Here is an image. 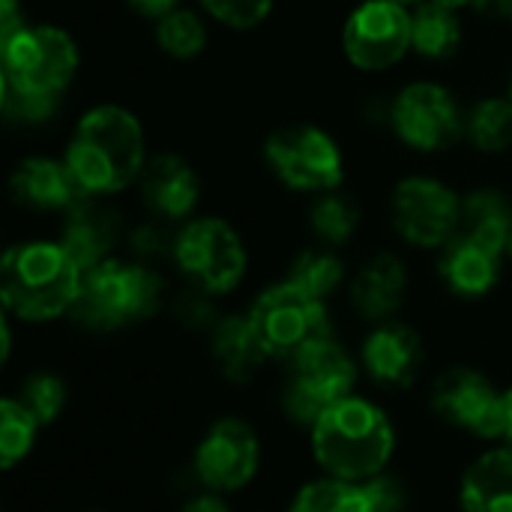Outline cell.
Masks as SVG:
<instances>
[{
	"label": "cell",
	"instance_id": "1",
	"mask_svg": "<svg viewBox=\"0 0 512 512\" xmlns=\"http://www.w3.org/2000/svg\"><path fill=\"white\" fill-rule=\"evenodd\" d=\"M60 153L84 195L123 201L153 153L150 126L135 105L96 99L75 111Z\"/></svg>",
	"mask_w": 512,
	"mask_h": 512
},
{
	"label": "cell",
	"instance_id": "2",
	"mask_svg": "<svg viewBox=\"0 0 512 512\" xmlns=\"http://www.w3.org/2000/svg\"><path fill=\"white\" fill-rule=\"evenodd\" d=\"M84 270L54 234L21 237L0 258V306L18 324L69 318L81 294Z\"/></svg>",
	"mask_w": 512,
	"mask_h": 512
},
{
	"label": "cell",
	"instance_id": "3",
	"mask_svg": "<svg viewBox=\"0 0 512 512\" xmlns=\"http://www.w3.org/2000/svg\"><path fill=\"white\" fill-rule=\"evenodd\" d=\"M84 72V45L72 27L33 18L0 39V96H27L69 105Z\"/></svg>",
	"mask_w": 512,
	"mask_h": 512
},
{
	"label": "cell",
	"instance_id": "4",
	"mask_svg": "<svg viewBox=\"0 0 512 512\" xmlns=\"http://www.w3.org/2000/svg\"><path fill=\"white\" fill-rule=\"evenodd\" d=\"M261 171L288 195L312 198L348 186L351 159L345 141L333 126L300 117L282 120L261 135L258 144Z\"/></svg>",
	"mask_w": 512,
	"mask_h": 512
},
{
	"label": "cell",
	"instance_id": "5",
	"mask_svg": "<svg viewBox=\"0 0 512 512\" xmlns=\"http://www.w3.org/2000/svg\"><path fill=\"white\" fill-rule=\"evenodd\" d=\"M309 435L312 459L321 474L351 483L384 474L396 453V426L390 414L357 393L327 408Z\"/></svg>",
	"mask_w": 512,
	"mask_h": 512
},
{
	"label": "cell",
	"instance_id": "6",
	"mask_svg": "<svg viewBox=\"0 0 512 512\" xmlns=\"http://www.w3.org/2000/svg\"><path fill=\"white\" fill-rule=\"evenodd\" d=\"M168 300L171 288L162 267L120 252L84 270L81 294L69 318L87 333L108 336L156 318L162 309H168Z\"/></svg>",
	"mask_w": 512,
	"mask_h": 512
},
{
	"label": "cell",
	"instance_id": "7",
	"mask_svg": "<svg viewBox=\"0 0 512 512\" xmlns=\"http://www.w3.org/2000/svg\"><path fill=\"white\" fill-rule=\"evenodd\" d=\"M468 99L441 75H411L387 90V138L408 156L441 159L465 147Z\"/></svg>",
	"mask_w": 512,
	"mask_h": 512
},
{
	"label": "cell",
	"instance_id": "8",
	"mask_svg": "<svg viewBox=\"0 0 512 512\" xmlns=\"http://www.w3.org/2000/svg\"><path fill=\"white\" fill-rule=\"evenodd\" d=\"M183 285H192L216 300L231 297L249 276L252 252L246 234L225 213L201 210L174 228L171 261Z\"/></svg>",
	"mask_w": 512,
	"mask_h": 512
},
{
	"label": "cell",
	"instance_id": "9",
	"mask_svg": "<svg viewBox=\"0 0 512 512\" xmlns=\"http://www.w3.org/2000/svg\"><path fill=\"white\" fill-rule=\"evenodd\" d=\"M384 210L405 249L438 255L462 228V186L438 171H402L387 186Z\"/></svg>",
	"mask_w": 512,
	"mask_h": 512
},
{
	"label": "cell",
	"instance_id": "10",
	"mask_svg": "<svg viewBox=\"0 0 512 512\" xmlns=\"http://www.w3.org/2000/svg\"><path fill=\"white\" fill-rule=\"evenodd\" d=\"M414 9L396 0H354L339 18V57L369 81L390 78L411 60Z\"/></svg>",
	"mask_w": 512,
	"mask_h": 512
},
{
	"label": "cell",
	"instance_id": "11",
	"mask_svg": "<svg viewBox=\"0 0 512 512\" xmlns=\"http://www.w3.org/2000/svg\"><path fill=\"white\" fill-rule=\"evenodd\" d=\"M360 381V357H354L336 333L306 345L285 363V378L279 390L282 414L300 426L312 429L327 408L354 396Z\"/></svg>",
	"mask_w": 512,
	"mask_h": 512
},
{
	"label": "cell",
	"instance_id": "12",
	"mask_svg": "<svg viewBox=\"0 0 512 512\" xmlns=\"http://www.w3.org/2000/svg\"><path fill=\"white\" fill-rule=\"evenodd\" d=\"M246 318L255 336L261 339L267 357L282 360V363H288L306 345L336 333L330 303L309 297L306 291L291 285L285 276L279 282L264 285L252 297Z\"/></svg>",
	"mask_w": 512,
	"mask_h": 512
},
{
	"label": "cell",
	"instance_id": "13",
	"mask_svg": "<svg viewBox=\"0 0 512 512\" xmlns=\"http://www.w3.org/2000/svg\"><path fill=\"white\" fill-rule=\"evenodd\" d=\"M207 183L198 162L177 147H153L135 189L132 201L141 216L165 222L171 228L189 222L204 210Z\"/></svg>",
	"mask_w": 512,
	"mask_h": 512
},
{
	"label": "cell",
	"instance_id": "14",
	"mask_svg": "<svg viewBox=\"0 0 512 512\" xmlns=\"http://www.w3.org/2000/svg\"><path fill=\"white\" fill-rule=\"evenodd\" d=\"M432 411L441 423L480 438V441H501L507 420V390L480 372L477 366H450L432 381Z\"/></svg>",
	"mask_w": 512,
	"mask_h": 512
},
{
	"label": "cell",
	"instance_id": "15",
	"mask_svg": "<svg viewBox=\"0 0 512 512\" xmlns=\"http://www.w3.org/2000/svg\"><path fill=\"white\" fill-rule=\"evenodd\" d=\"M261 468V438L243 417H219L201 435L192 471L201 489L231 495L246 489Z\"/></svg>",
	"mask_w": 512,
	"mask_h": 512
},
{
	"label": "cell",
	"instance_id": "16",
	"mask_svg": "<svg viewBox=\"0 0 512 512\" xmlns=\"http://www.w3.org/2000/svg\"><path fill=\"white\" fill-rule=\"evenodd\" d=\"M81 198L84 192L75 183L60 150H24L6 171V201L24 216L57 222Z\"/></svg>",
	"mask_w": 512,
	"mask_h": 512
},
{
	"label": "cell",
	"instance_id": "17",
	"mask_svg": "<svg viewBox=\"0 0 512 512\" xmlns=\"http://www.w3.org/2000/svg\"><path fill=\"white\" fill-rule=\"evenodd\" d=\"M129 225L132 219L123 201L84 195L72 210H66L54 222V237L78 261L81 270H90L123 252Z\"/></svg>",
	"mask_w": 512,
	"mask_h": 512
},
{
	"label": "cell",
	"instance_id": "18",
	"mask_svg": "<svg viewBox=\"0 0 512 512\" xmlns=\"http://www.w3.org/2000/svg\"><path fill=\"white\" fill-rule=\"evenodd\" d=\"M426 363V342L405 318L372 324L360 342V369L384 390H408Z\"/></svg>",
	"mask_w": 512,
	"mask_h": 512
},
{
	"label": "cell",
	"instance_id": "19",
	"mask_svg": "<svg viewBox=\"0 0 512 512\" xmlns=\"http://www.w3.org/2000/svg\"><path fill=\"white\" fill-rule=\"evenodd\" d=\"M345 294L354 315L369 327L399 318L411 297V264L396 249H375L351 270Z\"/></svg>",
	"mask_w": 512,
	"mask_h": 512
},
{
	"label": "cell",
	"instance_id": "20",
	"mask_svg": "<svg viewBox=\"0 0 512 512\" xmlns=\"http://www.w3.org/2000/svg\"><path fill=\"white\" fill-rule=\"evenodd\" d=\"M507 252L495 249L477 237L456 234L438 255H435V273L444 291L456 300L477 303L492 297L504 282Z\"/></svg>",
	"mask_w": 512,
	"mask_h": 512
},
{
	"label": "cell",
	"instance_id": "21",
	"mask_svg": "<svg viewBox=\"0 0 512 512\" xmlns=\"http://www.w3.org/2000/svg\"><path fill=\"white\" fill-rule=\"evenodd\" d=\"M468 15L444 9L432 0L414 6L411 57L426 66H450L468 48Z\"/></svg>",
	"mask_w": 512,
	"mask_h": 512
},
{
	"label": "cell",
	"instance_id": "22",
	"mask_svg": "<svg viewBox=\"0 0 512 512\" xmlns=\"http://www.w3.org/2000/svg\"><path fill=\"white\" fill-rule=\"evenodd\" d=\"M147 27H150V45L156 48V54L174 66H192L204 60L213 48V36L219 33L216 24L192 0L171 9L168 15H162L159 21Z\"/></svg>",
	"mask_w": 512,
	"mask_h": 512
},
{
	"label": "cell",
	"instance_id": "23",
	"mask_svg": "<svg viewBox=\"0 0 512 512\" xmlns=\"http://www.w3.org/2000/svg\"><path fill=\"white\" fill-rule=\"evenodd\" d=\"M207 345L219 375L231 384H249L270 360L246 312H222L216 327L207 333Z\"/></svg>",
	"mask_w": 512,
	"mask_h": 512
},
{
	"label": "cell",
	"instance_id": "24",
	"mask_svg": "<svg viewBox=\"0 0 512 512\" xmlns=\"http://www.w3.org/2000/svg\"><path fill=\"white\" fill-rule=\"evenodd\" d=\"M303 222H306L312 243H321V246L342 252L363 231L366 207L348 186H342V189L306 198L303 201Z\"/></svg>",
	"mask_w": 512,
	"mask_h": 512
},
{
	"label": "cell",
	"instance_id": "25",
	"mask_svg": "<svg viewBox=\"0 0 512 512\" xmlns=\"http://www.w3.org/2000/svg\"><path fill=\"white\" fill-rule=\"evenodd\" d=\"M462 512H512V444L480 453L459 480Z\"/></svg>",
	"mask_w": 512,
	"mask_h": 512
},
{
	"label": "cell",
	"instance_id": "26",
	"mask_svg": "<svg viewBox=\"0 0 512 512\" xmlns=\"http://www.w3.org/2000/svg\"><path fill=\"white\" fill-rule=\"evenodd\" d=\"M465 147L480 159H504L512 153V99L504 87L468 99Z\"/></svg>",
	"mask_w": 512,
	"mask_h": 512
},
{
	"label": "cell",
	"instance_id": "27",
	"mask_svg": "<svg viewBox=\"0 0 512 512\" xmlns=\"http://www.w3.org/2000/svg\"><path fill=\"white\" fill-rule=\"evenodd\" d=\"M512 225V192L498 180H477L462 189V234L507 252Z\"/></svg>",
	"mask_w": 512,
	"mask_h": 512
},
{
	"label": "cell",
	"instance_id": "28",
	"mask_svg": "<svg viewBox=\"0 0 512 512\" xmlns=\"http://www.w3.org/2000/svg\"><path fill=\"white\" fill-rule=\"evenodd\" d=\"M285 279L291 285H297L300 291H306L309 297L330 303L339 291L348 288L351 270L339 249H330L321 243H306L288 258Z\"/></svg>",
	"mask_w": 512,
	"mask_h": 512
},
{
	"label": "cell",
	"instance_id": "29",
	"mask_svg": "<svg viewBox=\"0 0 512 512\" xmlns=\"http://www.w3.org/2000/svg\"><path fill=\"white\" fill-rule=\"evenodd\" d=\"M288 512H375L372 510V498L366 492L363 483H351V480H339V477H327L321 474L318 480L303 483Z\"/></svg>",
	"mask_w": 512,
	"mask_h": 512
},
{
	"label": "cell",
	"instance_id": "30",
	"mask_svg": "<svg viewBox=\"0 0 512 512\" xmlns=\"http://www.w3.org/2000/svg\"><path fill=\"white\" fill-rule=\"evenodd\" d=\"M192 3L216 24L219 33H231V36L261 33L279 9V0H192Z\"/></svg>",
	"mask_w": 512,
	"mask_h": 512
},
{
	"label": "cell",
	"instance_id": "31",
	"mask_svg": "<svg viewBox=\"0 0 512 512\" xmlns=\"http://www.w3.org/2000/svg\"><path fill=\"white\" fill-rule=\"evenodd\" d=\"M39 420L24 408L18 396H3L0 402V468L12 471L21 459L30 456L39 438Z\"/></svg>",
	"mask_w": 512,
	"mask_h": 512
},
{
	"label": "cell",
	"instance_id": "32",
	"mask_svg": "<svg viewBox=\"0 0 512 512\" xmlns=\"http://www.w3.org/2000/svg\"><path fill=\"white\" fill-rule=\"evenodd\" d=\"M18 399L24 402V408L39 420V426H51L63 408H66V384L60 375L54 372H33L21 381Z\"/></svg>",
	"mask_w": 512,
	"mask_h": 512
},
{
	"label": "cell",
	"instance_id": "33",
	"mask_svg": "<svg viewBox=\"0 0 512 512\" xmlns=\"http://www.w3.org/2000/svg\"><path fill=\"white\" fill-rule=\"evenodd\" d=\"M171 246H174V228L165 222H156L150 216H141L129 225L123 255L162 267L165 261H171Z\"/></svg>",
	"mask_w": 512,
	"mask_h": 512
},
{
	"label": "cell",
	"instance_id": "34",
	"mask_svg": "<svg viewBox=\"0 0 512 512\" xmlns=\"http://www.w3.org/2000/svg\"><path fill=\"white\" fill-rule=\"evenodd\" d=\"M168 309L174 315V321L183 327V330H192V333H210L216 327V321L222 318V309H219V300L192 288V285H183L180 291L171 294L168 300Z\"/></svg>",
	"mask_w": 512,
	"mask_h": 512
},
{
	"label": "cell",
	"instance_id": "35",
	"mask_svg": "<svg viewBox=\"0 0 512 512\" xmlns=\"http://www.w3.org/2000/svg\"><path fill=\"white\" fill-rule=\"evenodd\" d=\"M369 498H372V510L375 512H405L408 510V489L399 477L393 474H378L372 480L363 483Z\"/></svg>",
	"mask_w": 512,
	"mask_h": 512
},
{
	"label": "cell",
	"instance_id": "36",
	"mask_svg": "<svg viewBox=\"0 0 512 512\" xmlns=\"http://www.w3.org/2000/svg\"><path fill=\"white\" fill-rule=\"evenodd\" d=\"M120 3H123V9H126L135 21L153 24V21H159L162 15H168L171 9L183 6L186 0H120Z\"/></svg>",
	"mask_w": 512,
	"mask_h": 512
},
{
	"label": "cell",
	"instance_id": "37",
	"mask_svg": "<svg viewBox=\"0 0 512 512\" xmlns=\"http://www.w3.org/2000/svg\"><path fill=\"white\" fill-rule=\"evenodd\" d=\"M30 21L33 15L27 9V0H0V39L18 33Z\"/></svg>",
	"mask_w": 512,
	"mask_h": 512
},
{
	"label": "cell",
	"instance_id": "38",
	"mask_svg": "<svg viewBox=\"0 0 512 512\" xmlns=\"http://www.w3.org/2000/svg\"><path fill=\"white\" fill-rule=\"evenodd\" d=\"M180 512H231V507H228L225 495L210 492V489H201V492H195L192 498L183 501Z\"/></svg>",
	"mask_w": 512,
	"mask_h": 512
},
{
	"label": "cell",
	"instance_id": "39",
	"mask_svg": "<svg viewBox=\"0 0 512 512\" xmlns=\"http://www.w3.org/2000/svg\"><path fill=\"white\" fill-rule=\"evenodd\" d=\"M510 12L512 0H474V3H471V18H480V21L507 24Z\"/></svg>",
	"mask_w": 512,
	"mask_h": 512
},
{
	"label": "cell",
	"instance_id": "40",
	"mask_svg": "<svg viewBox=\"0 0 512 512\" xmlns=\"http://www.w3.org/2000/svg\"><path fill=\"white\" fill-rule=\"evenodd\" d=\"M432 3H438L444 9H453V12H462V15H471V3L474 0H432Z\"/></svg>",
	"mask_w": 512,
	"mask_h": 512
},
{
	"label": "cell",
	"instance_id": "41",
	"mask_svg": "<svg viewBox=\"0 0 512 512\" xmlns=\"http://www.w3.org/2000/svg\"><path fill=\"white\" fill-rule=\"evenodd\" d=\"M504 420H507V429H504V441L512 444V387H507V405H504Z\"/></svg>",
	"mask_w": 512,
	"mask_h": 512
},
{
	"label": "cell",
	"instance_id": "42",
	"mask_svg": "<svg viewBox=\"0 0 512 512\" xmlns=\"http://www.w3.org/2000/svg\"><path fill=\"white\" fill-rule=\"evenodd\" d=\"M501 87H504V93L512 99V63L507 66V75H504V84H501Z\"/></svg>",
	"mask_w": 512,
	"mask_h": 512
},
{
	"label": "cell",
	"instance_id": "43",
	"mask_svg": "<svg viewBox=\"0 0 512 512\" xmlns=\"http://www.w3.org/2000/svg\"><path fill=\"white\" fill-rule=\"evenodd\" d=\"M507 261L512 264V225H510V237H507Z\"/></svg>",
	"mask_w": 512,
	"mask_h": 512
},
{
	"label": "cell",
	"instance_id": "44",
	"mask_svg": "<svg viewBox=\"0 0 512 512\" xmlns=\"http://www.w3.org/2000/svg\"><path fill=\"white\" fill-rule=\"evenodd\" d=\"M396 3H405V6H411V9H414V6H420L423 0H396Z\"/></svg>",
	"mask_w": 512,
	"mask_h": 512
},
{
	"label": "cell",
	"instance_id": "45",
	"mask_svg": "<svg viewBox=\"0 0 512 512\" xmlns=\"http://www.w3.org/2000/svg\"><path fill=\"white\" fill-rule=\"evenodd\" d=\"M504 27H510L512 30V12H510V18H507V24H504Z\"/></svg>",
	"mask_w": 512,
	"mask_h": 512
},
{
	"label": "cell",
	"instance_id": "46",
	"mask_svg": "<svg viewBox=\"0 0 512 512\" xmlns=\"http://www.w3.org/2000/svg\"><path fill=\"white\" fill-rule=\"evenodd\" d=\"M87 512H105V510H87Z\"/></svg>",
	"mask_w": 512,
	"mask_h": 512
}]
</instances>
